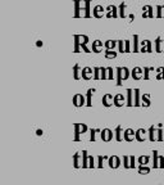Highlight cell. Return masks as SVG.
I'll use <instances>...</instances> for the list:
<instances>
[{"instance_id": "6da1fadb", "label": "cell", "mask_w": 164, "mask_h": 185, "mask_svg": "<svg viewBox=\"0 0 164 185\" xmlns=\"http://www.w3.org/2000/svg\"><path fill=\"white\" fill-rule=\"evenodd\" d=\"M74 18L91 17V9H90V0H74Z\"/></svg>"}, {"instance_id": "7a4b0ae2", "label": "cell", "mask_w": 164, "mask_h": 185, "mask_svg": "<svg viewBox=\"0 0 164 185\" xmlns=\"http://www.w3.org/2000/svg\"><path fill=\"white\" fill-rule=\"evenodd\" d=\"M73 128H74V138H73L74 141H79L81 140V134H85L89 130L86 123H74Z\"/></svg>"}, {"instance_id": "3957f363", "label": "cell", "mask_w": 164, "mask_h": 185, "mask_svg": "<svg viewBox=\"0 0 164 185\" xmlns=\"http://www.w3.org/2000/svg\"><path fill=\"white\" fill-rule=\"evenodd\" d=\"M72 103L76 107H82V105L86 104V98L82 94H74L73 98H72Z\"/></svg>"}, {"instance_id": "277c9868", "label": "cell", "mask_w": 164, "mask_h": 185, "mask_svg": "<svg viewBox=\"0 0 164 185\" xmlns=\"http://www.w3.org/2000/svg\"><path fill=\"white\" fill-rule=\"evenodd\" d=\"M141 48H140V51L141 53H151L153 51V43L150 40H144L140 43Z\"/></svg>"}, {"instance_id": "5b68a950", "label": "cell", "mask_w": 164, "mask_h": 185, "mask_svg": "<svg viewBox=\"0 0 164 185\" xmlns=\"http://www.w3.org/2000/svg\"><path fill=\"white\" fill-rule=\"evenodd\" d=\"M100 136H101L102 141L108 143V141H110L113 139V131L110 130V128H102V130L100 131Z\"/></svg>"}, {"instance_id": "8992f818", "label": "cell", "mask_w": 164, "mask_h": 185, "mask_svg": "<svg viewBox=\"0 0 164 185\" xmlns=\"http://www.w3.org/2000/svg\"><path fill=\"white\" fill-rule=\"evenodd\" d=\"M123 139L126 141L136 140V131H133V128H126L124 132H123Z\"/></svg>"}, {"instance_id": "52a82bcc", "label": "cell", "mask_w": 164, "mask_h": 185, "mask_svg": "<svg viewBox=\"0 0 164 185\" xmlns=\"http://www.w3.org/2000/svg\"><path fill=\"white\" fill-rule=\"evenodd\" d=\"M81 76L83 80H90L94 77V68L91 67H83L81 71Z\"/></svg>"}, {"instance_id": "ba28073f", "label": "cell", "mask_w": 164, "mask_h": 185, "mask_svg": "<svg viewBox=\"0 0 164 185\" xmlns=\"http://www.w3.org/2000/svg\"><path fill=\"white\" fill-rule=\"evenodd\" d=\"M108 164L110 168H118L120 166V158L118 156H110L108 159Z\"/></svg>"}, {"instance_id": "9c48e42d", "label": "cell", "mask_w": 164, "mask_h": 185, "mask_svg": "<svg viewBox=\"0 0 164 185\" xmlns=\"http://www.w3.org/2000/svg\"><path fill=\"white\" fill-rule=\"evenodd\" d=\"M131 76H132L133 80L138 81V80H141L144 76V69L141 68V67H135V68L131 71Z\"/></svg>"}, {"instance_id": "30bf717a", "label": "cell", "mask_w": 164, "mask_h": 185, "mask_svg": "<svg viewBox=\"0 0 164 185\" xmlns=\"http://www.w3.org/2000/svg\"><path fill=\"white\" fill-rule=\"evenodd\" d=\"M108 13H106V17L108 18H117L119 17V12H118V8L115 5H109L106 8Z\"/></svg>"}, {"instance_id": "8fae6325", "label": "cell", "mask_w": 164, "mask_h": 185, "mask_svg": "<svg viewBox=\"0 0 164 185\" xmlns=\"http://www.w3.org/2000/svg\"><path fill=\"white\" fill-rule=\"evenodd\" d=\"M105 10L106 9H105L102 5H95L94 9H92V15H94L95 18H101L102 15H104Z\"/></svg>"}, {"instance_id": "7c38bea8", "label": "cell", "mask_w": 164, "mask_h": 185, "mask_svg": "<svg viewBox=\"0 0 164 185\" xmlns=\"http://www.w3.org/2000/svg\"><path fill=\"white\" fill-rule=\"evenodd\" d=\"M144 13H142V18H154V8L151 5H145L142 8Z\"/></svg>"}, {"instance_id": "4fadbf2b", "label": "cell", "mask_w": 164, "mask_h": 185, "mask_svg": "<svg viewBox=\"0 0 164 185\" xmlns=\"http://www.w3.org/2000/svg\"><path fill=\"white\" fill-rule=\"evenodd\" d=\"M102 105H105V107H110V105L114 104V96H113L112 94H105L104 96H102Z\"/></svg>"}, {"instance_id": "5bb4252c", "label": "cell", "mask_w": 164, "mask_h": 185, "mask_svg": "<svg viewBox=\"0 0 164 185\" xmlns=\"http://www.w3.org/2000/svg\"><path fill=\"white\" fill-rule=\"evenodd\" d=\"M135 92H133V90L132 89H127V100H126V104L128 105V107H132L133 105V103H135Z\"/></svg>"}, {"instance_id": "9a60e30c", "label": "cell", "mask_w": 164, "mask_h": 185, "mask_svg": "<svg viewBox=\"0 0 164 185\" xmlns=\"http://www.w3.org/2000/svg\"><path fill=\"white\" fill-rule=\"evenodd\" d=\"M126 100H127V99L123 96V94L114 95V105H115V107H122V105L124 104Z\"/></svg>"}, {"instance_id": "2e32d148", "label": "cell", "mask_w": 164, "mask_h": 185, "mask_svg": "<svg viewBox=\"0 0 164 185\" xmlns=\"http://www.w3.org/2000/svg\"><path fill=\"white\" fill-rule=\"evenodd\" d=\"M145 134H147V132H146L145 128H138V130H136V140L140 141V143L145 141V140H146Z\"/></svg>"}, {"instance_id": "e0dca14e", "label": "cell", "mask_w": 164, "mask_h": 185, "mask_svg": "<svg viewBox=\"0 0 164 185\" xmlns=\"http://www.w3.org/2000/svg\"><path fill=\"white\" fill-rule=\"evenodd\" d=\"M73 167L74 168H79V167H82V156L79 153L73 154Z\"/></svg>"}, {"instance_id": "ac0fdd59", "label": "cell", "mask_w": 164, "mask_h": 185, "mask_svg": "<svg viewBox=\"0 0 164 185\" xmlns=\"http://www.w3.org/2000/svg\"><path fill=\"white\" fill-rule=\"evenodd\" d=\"M147 134H149V140L150 141H156V127L154 125H151L150 127H149V131H147Z\"/></svg>"}, {"instance_id": "d6986e66", "label": "cell", "mask_w": 164, "mask_h": 185, "mask_svg": "<svg viewBox=\"0 0 164 185\" xmlns=\"http://www.w3.org/2000/svg\"><path fill=\"white\" fill-rule=\"evenodd\" d=\"M114 136H115V140H117V141L124 140V139H123V132H122V126H120V125H118L117 127H115V130H114Z\"/></svg>"}, {"instance_id": "ffe728a7", "label": "cell", "mask_w": 164, "mask_h": 185, "mask_svg": "<svg viewBox=\"0 0 164 185\" xmlns=\"http://www.w3.org/2000/svg\"><path fill=\"white\" fill-rule=\"evenodd\" d=\"M73 44H74V48H73V51L74 53H78L79 49H81V39H79V35H74L73 36Z\"/></svg>"}, {"instance_id": "44dd1931", "label": "cell", "mask_w": 164, "mask_h": 185, "mask_svg": "<svg viewBox=\"0 0 164 185\" xmlns=\"http://www.w3.org/2000/svg\"><path fill=\"white\" fill-rule=\"evenodd\" d=\"M100 48H102V41H100V40H95V41H92V51L94 53H100V51H102Z\"/></svg>"}, {"instance_id": "7402d4cb", "label": "cell", "mask_w": 164, "mask_h": 185, "mask_svg": "<svg viewBox=\"0 0 164 185\" xmlns=\"http://www.w3.org/2000/svg\"><path fill=\"white\" fill-rule=\"evenodd\" d=\"M81 67H79V64H74L73 66V79L74 80H79V79H82V76H81Z\"/></svg>"}, {"instance_id": "603a6c76", "label": "cell", "mask_w": 164, "mask_h": 185, "mask_svg": "<svg viewBox=\"0 0 164 185\" xmlns=\"http://www.w3.org/2000/svg\"><path fill=\"white\" fill-rule=\"evenodd\" d=\"M118 45V40H106L104 43V46L105 49H109V50H114V48Z\"/></svg>"}, {"instance_id": "cb8c5ba5", "label": "cell", "mask_w": 164, "mask_h": 185, "mask_svg": "<svg viewBox=\"0 0 164 185\" xmlns=\"http://www.w3.org/2000/svg\"><path fill=\"white\" fill-rule=\"evenodd\" d=\"M95 92V89H89L87 90V95H86V105L87 107H91L92 105V94Z\"/></svg>"}, {"instance_id": "d4e9b609", "label": "cell", "mask_w": 164, "mask_h": 185, "mask_svg": "<svg viewBox=\"0 0 164 185\" xmlns=\"http://www.w3.org/2000/svg\"><path fill=\"white\" fill-rule=\"evenodd\" d=\"M154 43H155V51L156 53H161V51H163L161 45H163V43H164V41L161 40V37H156Z\"/></svg>"}, {"instance_id": "484cf974", "label": "cell", "mask_w": 164, "mask_h": 185, "mask_svg": "<svg viewBox=\"0 0 164 185\" xmlns=\"http://www.w3.org/2000/svg\"><path fill=\"white\" fill-rule=\"evenodd\" d=\"M141 100H142L141 105H144V107H150V104H151V102H150V94H144V95H141Z\"/></svg>"}, {"instance_id": "4316f807", "label": "cell", "mask_w": 164, "mask_h": 185, "mask_svg": "<svg viewBox=\"0 0 164 185\" xmlns=\"http://www.w3.org/2000/svg\"><path fill=\"white\" fill-rule=\"evenodd\" d=\"M89 167V154L87 150H82V168Z\"/></svg>"}, {"instance_id": "83f0119b", "label": "cell", "mask_w": 164, "mask_h": 185, "mask_svg": "<svg viewBox=\"0 0 164 185\" xmlns=\"http://www.w3.org/2000/svg\"><path fill=\"white\" fill-rule=\"evenodd\" d=\"M153 167H154V168H158V167H159V154H158V150H154L153 152Z\"/></svg>"}, {"instance_id": "f1b7e54d", "label": "cell", "mask_w": 164, "mask_h": 185, "mask_svg": "<svg viewBox=\"0 0 164 185\" xmlns=\"http://www.w3.org/2000/svg\"><path fill=\"white\" fill-rule=\"evenodd\" d=\"M104 54H105V58L106 59H113V58H115L117 57V51H114V50H109V49H105V51H104Z\"/></svg>"}, {"instance_id": "f546056e", "label": "cell", "mask_w": 164, "mask_h": 185, "mask_svg": "<svg viewBox=\"0 0 164 185\" xmlns=\"http://www.w3.org/2000/svg\"><path fill=\"white\" fill-rule=\"evenodd\" d=\"M138 164H142V166H146L150 161V156H140L138 157Z\"/></svg>"}, {"instance_id": "4dcf8cb0", "label": "cell", "mask_w": 164, "mask_h": 185, "mask_svg": "<svg viewBox=\"0 0 164 185\" xmlns=\"http://www.w3.org/2000/svg\"><path fill=\"white\" fill-rule=\"evenodd\" d=\"M150 72H154V67H144V80L150 79Z\"/></svg>"}, {"instance_id": "1f68e13d", "label": "cell", "mask_w": 164, "mask_h": 185, "mask_svg": "<svg viewBox=\"0 0 164 185\" xmlns=\"http://www.w3.org/2000/svg\"><path fill=\"white\" fill-rule=\"evenodd\" d=\"M133 92H135V103H133V105L135 107H138V105H141V103H140V90L138 89H135L133 90Z\"/></svg>"}, {"instance_id": "d6a6232c", "label": "cell", "mask_w": 164, "mask_h": 185, "mask_svg": "<svg viewBox=\"0 0 164 185\" xmlns=\"http://www.w3.org/2000/svg\"><path fill=\"white\" fill-rule=\"evenodd\" d=\"M138 35H133V53H138L140 48H138Z\"/></svg>"}, {"instance_id": "836d02e7", "label": "cell", "mask_w": 164, "mask_h": 185, "mask_svg": "<svg viewBox=\"0 0 164 185\" xmlns=\"http://www.w3.org/2000/svg\"><path fill=\"white\" fill-rule=\"evenodd\" d=\"M115 71H117V85L118 86H120V85H122V68H120V67H117V68H115Z\"/></svg>"}, {"instance_id": "e575fe53", "label": "cell", "mask_w": 164, "mask_h": 185, "mask_svg": "<svg viewBox=\"0 0 164 185\" xmlns=\"http://www.w3.org/2000/svg\"><path fill=\"white\" fill-rule=\"evenodd\" d=\"M164 140V131L161 130V127L156 128V141H163Z\"/></svg>"}, {"instance_id": "d590c367", "label": "cell", "mask_w": 164, "mask_h": 185, "mask_svg": "<svg viewBox=\"0 0 164 185\" xmlns=\"http://www.w3.org/2000/svg\"><path fill=\"white\" fill-rule=\"evenodd\" d=\"M101 130L99 128H90V140L91 141H95L96 140V132H100Z\"/></svg>"}, {"instance_id": "8d00e7d4", "label": "cell", "mask_w": 164, "mask_h": 185, "mask_svg": "<svg viewBox=\"0 0 164 185\" xmlns=\"http://www.w3.org/2000/svg\"><path fill=\"white\" fill-rule=\"evenodd\" d=\"M124 9H126V3L123 1V3H120L119 8H118V12H119V17H120V18H124V17H126Z\"/></svg>"}, {"instance_id": "74e56055", "label": "cell", "mask_w": 164, "mask_h": 185, "mask_svg": "<svg viewBox=\"0 0 164 185\" xmlns=\"http://www.w3.org/2000/svg\"><path fill=\"white\" fill-rule=\"evenodd\" d=\"M100 80H108V68L100 67Z\"/></svg>"}, {"instance_id": "f35d334b", "label": "cell", "mask_w": 164, "mask_h": 185, "mask_svg": "<svg viewBox=\"0 0 164 185\" xmlns=\"http://www.w3.org/2000/svg\"><path fill=\"white\" fill-rule=\"evenodd\" d=\"M122 68V80H127L131 76V72L127 67H120Z\"/></svg>"}, {"instance_id": "ab89813d", "label": "cell", "mask_w": 164, "mask_h": 185, "mask_svg": "<svg viewBox=\"0 0 164 185\" xmlns=\"http://www.w3.org/2000/svg\"><path fill=\"white\" fill-rule=\"evenodd\" d=\"M156 80H164V67H158L156 68Z\"/></svg>"}, {"instance_id": "60d3db41", "label": "cell", "mask_w": 164, "mask_h": 185, "mask_svg": "<svg viewBox=\"0 0 164 185\" xmlns=\"http://www.w3.org/2000/svg\"><path fill=\"white\" fill-rule=\"evenodd\" d=\"M150 172V167L147 166H142V164H138V174H149Z\"/></svg>"}, {"instance_id": "b9f144b4", "label": "cell", "mask_w": 164, "mask_h": 185, "mask_svg": "<svg viewBox=\"0 0 164 185\" xmlns=\"http://www.w3.org/2000/svg\"><path fill=\"white\" fill-rule=\"evenodd\" d=\"M104 159H109V157H108V156H99V157H97V164H96V167H99V168H102V162H104Z\"/></svg>"}, {"instance_id": "7bdbcfd3", "label": "cell", "mask_w": 164, "mask_h": 185, "mask_svg": "<svg viewBox=\"0 0 164 185\" xmlns=\"http://www.w3.org/2000/svg\"><path fill=\"white\" fill-rule=\"evenodd\" d=\"M156 18H163V5H156Z\"/></svg>"}, {"instance_id": "ee69618b", "label": "cell", "mask_w": 164, "mask_h": 185, "mask_svg": "<svg viewBox=\"0 0 164 185\" xmlns=\"http://www.w3.org/2000/svg\"><path fill=\"white\" fill-rule=\"evenodd\" d=\"M123 167H124V168H131L130 167V156H123Z\"/></svg>"}, {"instance_id": "f6af8a7d", "label": "cell", "mask_w": 164, "mask_h": 185, "mask_svg": "<svg viewBox=\"0 0 164 185\" xmlns=\"http://www.w3.org/2000/svg\"><path fill=\"white\" fill-rule=\"evenodd\" d=\"M118 51L124 53V41L123 40H118Z\"/></svg>"}, {"instance_id": "bcb514c9", "label": "cell", "mask_w": 164, "mask_h": 185, "mask_svg": "<svg viewBox=\"0 0 164 185\" xmlns=\"http://www.w3.org/2000/svg\"><path fill=\"white\" fill-rule=\"evenodd\" d=\"M100 79V67H94V80Z\"/></svg>"}, {"instance_id": "7dc6e473", "label": "cell", "mask_w": 164, "mask_h": 185, "mask_svg": "<svg viewBox=\"0 0 164 185\" xmlns=\"http://www.w3.org/2000/svg\"><path fill=\"white\" fill-rule=\"evenodd\" d=\"M130 50H131V41L124 40V53H130Z\"/></svg>"}, {"instance_id": "c3c4849f", "label": "cell", "mask_w": 164, "mask_h": 185, "mask_svg": "<svg viewBox=\"0 0 164 185\" xmlns=\"http://www.w3.org/2000/svg\"><path fill=\"white\" fill-rule=\"evenodd\" d=\"M89 167L90 168H94V167H96V164H95V159L92 156H89Z\"/></svg>"}, {"instance_id": "681fc988", "label": "cell", "mask_w": 164, "mask_h": 185, "mask_svg": "<svg viewBox=\"0 0 164 185\" xmlns=\"http://www.w3.org/2000/svg\"><path fill=\"white\" fill-rule=\"evenodd\" d=\"M130 167H131V168H135V167H136V158H135V156H130Z\"/></svg>"}, {"instance_id": "f907efd6", "label": "cell", "mask_w": 164, "mask_h": 185, "mask_svg": "<svg viewBox=\"0 0 164 185\" xmlns=\"http://www.w3.org/2000/svg\"><path fill=\"white\" fill-rule=\"evenodd\" d=\"M106 68H108V80H113V77H114L113 68H112V67H106Z\"/></svg>"}, {"instance_id": "816d5d0a", "label": "cell", "mask_w": 164, "mask_h": 185, "mask_svg": "<svg viewBox=\"0 0 164 185\" xmlns=\"http://www.w3.org/2000/svg\"><path fill=\"white\" fill-rule=\"evenodd\" d=\"M159 167L164 168V156H159Z\"/></svg>"}, {"instance_id": "f5cc1de1", "label": "cell", "mask_w": 164, "mask_h": 185, "mask_svg": "<svg viewBox=\"0 0 164 185\" xmlns=\"http://www.w3.org/2000/svg\"><path fill=\"white\" fill-rule=\"evenodd\" d=\"M36 134H37L38 136H41V135H42V130H37V131H36Z\"/></svg>"}, {"instance_id": "db71d44e", "label": "cell", "mask_w": 164, "mask_h": 185, "mask_svg": "<svg viewBox=\"0 0 164 185\" xmlns=\"http://www.w3.org/2000/svg\"><path fill=\"white\" fill-rule=\"evenodd\" d=\"M36 45H37V46H42V41H37V43H36Z\"/></svg>"}, {"instance_id": "11a10c76", "label": "cell", "mask_w": 164, "mask_h": 185, "mask_svg": "<svg viewBox=\"0 0 164 185\" xmlns=\"http://www.w3.org/2000/svg\"><path fill=\"white\" fill-rule=\"evenodd\" d=\"M163 15H164V5H163Z\"/></svg>"}, {"instance_id": "9f6ffc18", "label": "cell", "mask_w": 164, "mask_h": 185, "mask_svg": "<svg viewBox=\"0 0 164 185\" xmlns=\"http://www.w3.org/2000/svg\"><path fill=\"white\" fill-rule=\"evenodd\" d=\"M163 51H164V43H163Z\"/></svg>"}]
</instances>
